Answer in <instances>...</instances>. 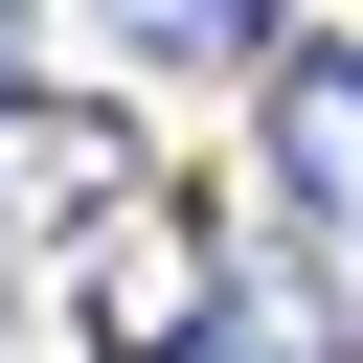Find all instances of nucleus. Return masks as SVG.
<instances>
[{"mask_svg": "<svg viewBox=\"0 0 363 363\" xmlns=\"http://www.w3.org/2000/svg\"><path fill=\"white\" fill-rule=\"evenodd\" d=\"M23 23H45V0H0V91H23Z\"/></svg>", "mask_w": 363, "mask_h": 363, "instance_id": "obj_6", "label": "nucleus"}, {"mask_svg": "<svg viewBox=\"0 0 363 363\" xmlns=\"http://www.w3.org/2000/svg\"><path fill=\"white\" fill-rule=\"evenodd\" d=\"M204 363H363V295H340L318 250H227V318H204Z\"/></svg>", "mask_w": 363, "mask_h": 363, "instance_id": "obj_4", "label": "nucleus"}, {"mask_svg": "<svg viewBox=\"0 0 363 363\" xmlns=\"http://www.w3.org/2000/svg\"><path fill=\"white\" fill-rule=\"evenodd\" d=\"M113 204H136V113L0 91V227H113Z\"/></svg>", "mask_w": 363, "mask_h": 363, "instance_id": "obj_2", "label": "nucleus"}, {"mask_svg": "<svg viewBox=\"0 0 363 363\" xmlns=\"http://www.w3.org/2000/svg\"><path fill=\"white\" fill-rule=\"evenodd\" d=\"M204 318H227V250L136 182V204L91 227V363H204Z\"/></svg>", "mask_w": 363, "mask_h": 363, "instance_id": "obj_1", "label": "nucleus"}, {"mask_svg": "<svg viewBox=\"0 0 363 363\" xmlns=\"http://www.w3.org/2000/svg\"><path fill=\"white\" fill-rule=\"evenodd\" d=\"M136 68H272V0H91Z\"/></svg>", "mask_w": 363, "mask_h": 363, "instance_id": "obj_5", "label": "nucleus"}, {"mask_svg": "<svg viewBox=\"0 0 363 363\" xmlns=\"http://www.w3.org/2000/svg\"><path fill=\"white\" fill-rule=\"evenodd\" d=\"M272 204L363 250V45H272Z\"/></svg>", "mask_w": 363, "mask_h": 363, "instance_id": "obj_3", "label": "nucleus"}]
</instances>
